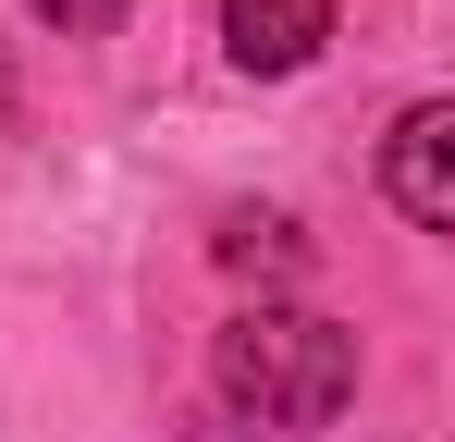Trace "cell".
Here are the masks:
<instances>
[{
  "mask_svg": "<svg viewBox=\"0 0 455 442\" xmlns=\"http://www.w3.org/2000/svg\"><path fill=\"white\" fill-rule=\"evenodd\" d=\"M210 393L259 430H332L357 406V332L320 307H246L210 332Z\"/></svg>",
  "mask_w": 455,
  "mask_h": 442,
  "instance_id": "cell-1",
  "label": "cell"
},
{
  "mask_svg": "<svg viewBox=\"0 0 455 442\" xmlns=\"http://www.w3.org/2000/svg\"><path fill=\"white\" fill-rule=\"evenodd\" d=\"M381 197L419 221V233H455V99H406L394 136H381Z\"/></svg>",
  "mask_w": 455,
  "mask_h": 442,
  "instance_id": "cell-2",
  "label": "cell"
},
{
  "mask_svg": "<svg viewBox=\"0 0 455 442\" xmlns=\"http://www.w3.org/2000/svg\"><path fill=\"white\" fill-rule=\"evenodd\" d=\"M222 50L234 74H307L332 50V0H222Z\"/></svg>",
  "mask_w": 455,
  "mask_h": 442,
  "instance_id": "cell-3",
  "label": "cell"
},
{
  "mask_svg": "<svg viewBox=\"0 0 455 442\" xmlns=\"http://www.w3.org/2000/svg\"><path fill=\"white\" fill-rule=\"evenodd\" d=\"M210 258H222L234 283H296V271H307V233H296L283 209H222Z\"/></svg>",
  "mask_w": 455,
  "mask_h": 442,
  "instance_id": "cell-4",
  "label": "cell"
},
{
  "mask_svg": "<svg viewBox=\"0 0 455 442\" xmlns=\"http://www.w3.org/2000/svg\"><path fill=\"white\" fill-rule=\"evenodd\" d=\"M37 25H62V37H111L124 25V0H25Z\"/></svg>",
  "mask_w": 455,
  "mask_h": 442,
  "instance_id": "cell-5",
  "label": "cell"
}]
</instances>
